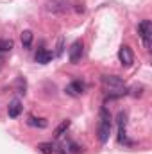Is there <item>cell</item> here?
Instances as JSON below:
<instances>
[{"label": "cell", "instance_id": "cell-1", "mask_svg": "<svg viewBox=\"0 0 152 154\" xmlns=\"http://www.w3.org/2000/svg\"><path fill=\"white\" fill-rule=\"evenodd\" d=\"M97 134H99V142L100 143H106L109 140V134H111V115H109V111L106 108H102L100 113H99Z\"/></svg>", "mask_w": 152, "mask_h": 154}, {"label": "cell", "instance_id": "cell-2", "mask_svg": "<svg viewBox=\"0 0 152 154\" xmlns=\"http://www.w3.org/2000/svg\"><path fill=\"white\" fill-rule=\"evenodd\" d=\"M102 84H104V88H108V90H113L114 95H125L127 91H125V84H123V79L118 75H102Z\"/></svg>", "mask_w": 152, "mask_h": 154}, {"label": "cell", "instance_id": "cell-3", "mask_svg": "<svg viewBox=\"0 0 152 154\" xmlns=\"http://www.w3.org/2000/svg\"><path fill=\"white\" fill-rule=\"evenodd\" d=\"M138 34H140V38H141V41H143L145 48H150V36H152L150 20H143V22H140V25H138Z\"/></svg>", "mask_w": 152, "mask_h": 154}, {"label": "cell", "instance_id": "cell-4", "mask_svg": "<svg viewBox=\"0 0 152 154\" xmlns=\"http://www.w3.org/2000/svg\"><path fill=\"white\" fill-rule=\"evenodd\" d=\"M82 54H84V43H82L81 39H77V41H74V43L70 45V48H68V59L75 65V63L81 61Z\"/></svg>", "mask_w": 152, "mask_h": 154}, {"label": "cell", "instance_id": "cell-5", "mask_svg": "<svg viewBox=\"0 0 152 154\" xmlns=\"http://www.w3.org/2000/svg\"><path fill=\"white\" fill-rule=\"evenodd\" d=\"M118 59H120V63H122L123 66H131V65L134 63V54H132L131 47L122 45V47L118 48Z\"/></svg>", "mask_w": 152, "mask_h": 154}, {"label": "cell", "instance_id": "cell-6", "mask_svg": "<svg viewBox=\"0 0 152 154\" xmlns=\"http://www.w3.org/2000/svg\"><path fill=\"white\" fill-rule=\"evenodd\" d=\"M65 91H66L70 97H79V95H82V91H84V82H81V81H72L70 84H66Z\"/></svg>", "mask_w": 152, "mask_h": 154}, {"label": "cell", "instance_id": "cell-7", "mask_svg": "<svg viewBox=\"0 0 152 154\" xmlns=\"http://www.w3.org/2000/svg\"><path fill=\"white\" fill-rule=\"evenodd\" d=\"M22 111H23V106H22L20 99H13L9 102V106H7V115L11 116V118H16V116H20Z\"/></svg>", "mask_w": 152, "mask_h": 154}, {"label": "cell", "instance_id": "cell-8", "mask_svg": "<svg viewBox=\"0 0 152 154\" xmlns=\"http://www.w3.org/2000/svg\"><path fill=\"white\" fill-rule=\"evenodd\" d=\"M68 9V4L63 2V0H50L47 2V11L50 13H65Z\"/></svg>", "mask_w": 152, "mask_h": 154}, {"label": "cell", "instance_id": "cell-9", "mask_svg": "<svg viewBox=\"0 0 152 154\" xmlns=\"http://www.w3.org/2000/svg\"><path fill=\"white\" fill-rule=\"evenodd\" d=\"M52 52L50 50H47V48H39L38 52H36V56H34V59H36V63L39 65H47V63H50L52 61Z\"/></svg>", "mask_w": 152, "mask_h": 154}, {"label": "cell", "instance_id": "cell-10", "mask_svg": "<svg viewBox=\"0 0 152 154\" xmlns=\"http://www.w3.org/2000/svg\"><path fill=\"white\" fill-rule=\"evenodd\" d=\"M125 120H127V115L120 111L118 113V142L120 143L125 140Z\"/></svg>", "mask_w": 152, "mask_h": 154}, {"label": "cell", "instance_id": "cell-11", "mask_svg": "<svg viewBox=\"0 0 152 154\" xmlns=\"http://www.w3.org/2000/svg\"><path fill=\"white\" fill-rule=\"evenodd\" d=\"M27 124L29 125H32V127H47V120L45 118H36V116H29V120H27Z\"/></svg>", "mask_w": 152, "mask_h": 154}, {"label": "cell", "instance_id": "cell-12", "mask_svg": "<svg viewBox=\"0 0 152 154\" xmlns=\"http://www.w3.org/2000/svg\"><path fill=\"white\" fill-rule=\"evenodd\" d=\"M68 127H70V120H63V122H61V124L57 125V129L54 131V136H56V138L63 136V133H65V131H66Z\"/></svg>", "mask_w": 152, "mask_h": 154}, {"label": "cell", "instance_id": "cell-13", "mask_svg": "<svg viewBox=\"0 0 152 154\" xmlns=\"http://www.w3.org/2000/svg\"><path fill=\"white\" fill-rule=\"evenodd\" d=\"M31 43H32V32H31V31H23V32H22V45H23L25 48H29Z\"/></svg>", "mask_w": 152, "mask_h": 154}, {"label": "cell", "instance_id": "cell-14", "mask_svg": "<svg viewBox=\"0 0 152 154\" xmlns=\"http://www.w3.org/2000/svg\"><path fill=\"white\" fill-rule=\"evenodd\" d=\"M14 47L13 39H0V52H9Z\"/></svg>", "mask_w": 152, "mask_h": 154}, {"label": "cell", "instance_id": "cell-15", "mask_svg": "<svg viewBox=\"0 0 152 154\" xmlns=\"http://www.w3.org/2000/svg\"><path fill=\"white\" fill-rule=\"evenodd\" d=\"M38 149L43 154H52V152H54V145H52V143H39Z\"/></svg>", "mask_w": 152, "mask_h": 154}, {"label": "cell", "instance_id": "cell-16", "mask_svg": "<svg viewBox=\"0 0 152 154\" xmlns=\"http://www.w3.org/2000/svg\"><path fill=\"white\" fill-rule=\"evenodd\" d=\"M63 54V38H59L57 41V50H56V56H61Z\"/></svg>", "mask_w": 152, "mask_h": 154}, {"label": "cell", "instance_id": "cell-17", "mask_svg": "<svg viewBox=\"0 0 152 154\" xmlns=\"http://www.w3.org/2000/svg\"><path fill=\"white\" fill-rule=\"evenodd\" d=\"M72 152H79V147H77V145H74V143H72Z\"/></svg>", "mask_w": 152, "mask_h": 154}]
</instances>
